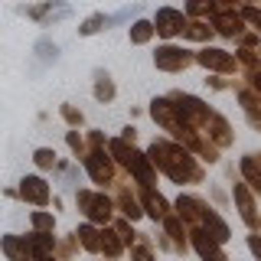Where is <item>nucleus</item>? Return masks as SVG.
<instances>
[{
  "label": "nucleus",
  "instance_id": "5",
  "mask_svg": "<svg viewBox=\"0 0 261 261\" xmlns=\"http://www.w3.org/2000/svg\"><path fill=\"white\" fill-rule=\"evenodd\" d=\"M85 170H88V176H92V183H98V186L114 183V157H111V150L92 147V150L85 153Z\"/></svg>",
  "mask_w": 261,
  "mask_h": 261
},
{
  "label": "nucleus",
  "instance_id": "6",
  "mask_svg": "<svg viewBox=\"0 0 261 261\" xmlns=\"http://www.w3.org/2000/svg\"><path fill=\"white\" fill-rule=\"evenodd\" d=\"M196 62H199L202 69L216 72V75H232V72H239L235 56L228 53V49H219V46H202L199 53H196Z\"/></svg>",
  "mask_w": 261,
  "mask_h": 261
},
{
  "label": "nucleus",
  "instance_id": "16",
  "mask_svg": "<svg viewBox=\"0 0 261 261\" xmlns=\"http://www.w3.org/2000/svg\"><path fill=\"white\" fill-rule=\"evenodd\" d=\"M27 245L33 251V261H49L56 251V235L53 232H39V228H33L27 235Z\"/></svg>",
  "mask_w": 261,
  "mask_h": 261
},
{
  "label": "nucleus",
  "instance_id": "44",
  "mask_svg": "<svg viewBox=\"0 0 261 261\" xmlns=\"http://www.w3.org/2000/svg\"><path fill=\"white\" fill-rule=\"evenodd\" d=\"M255 232H261V222H258V228H255Z\"/></svg>",
  "mask_w": 261,
  "mask_h": 261
},
{
  "label": "nucleus",
  "instance_id": "14",
  "mask_svg": "<svg viewBox=\"0 0 261 261\" xmlns=\"http://www.w3.org/2000/svg\"><path fill=\"white\" fill-rule=\"evenodd\" d=\"M206 206H209V202H202L199 196H186V193L176 196V216L183 219L190 228H196V225L202 222V216H206Z\"/></svg>",
  "mask_w": 261,
  "mask_h": 261
},
{
  "label": "nucleus",
  "instance_id": "13",
  "mask_svg": "<svg viewBox=\"0 0 261 261\" xmlns=\"http://www.w3.org/2000/svg\"><path fill=\"white\" fill-rule=\"evenodd\" d=\"M16 193H20L23 202H33V206H49V199H53V190L43 176H23Z\"/></svg>",
  "mask_w": 261,
  "mask_h": 261
},
{
  "label": "nucleus",
  "instance_id": "19",
  "mask_svg": "<svg viewBox=\"0 0 261 261\" xmlns=\"http://www.w3.org/2000/svg\"><path fill=\"white\" fill-rule=\"evenodd\" d=\"M141 206H144V216H150V219H163L170 212V202L163 199V196L153 190V186H144V193H141Z\"/></svg>",
  "mask_w": 261,
  "mask_h": 261
},
{
  "label": "nucleus",
  "instance_id": "2",
  "mask_svg": "<svg viewBox=\"0 0 261 261\" xmlns=\"http://www.w3.org/2000/svg\"><path fill=\"white\" fill-rule=\"evenodd\" d=\"M108 150H111L114 163H121V167H124V170H127V173L134 176L141 186H153V183H157V167L150 163V157H147V153L137 150L134 141L114 137V141H108Z\"/></svg>",
  "mask_w": 261,
  "mask_h": 261
},
{
  "label": "nucleus",
  "instance_id": "42",
  "mask_svg": "<svg viewBox=\"0 0 261 261\" xmlns=\"http://www.w3.org/2000/svg\"><path fill=\"white\" fill-rule=\"evenodd\" d=\"M121 137H124V141H134V137H137V130H134V127H124V134H121Z\"/></svg>",
  "mask_w": 261,
  "mask_h": 261
},
{
  "label": "nucleus",
  "instance_id": "23",
  "mask_svg": "<svg viewBox=\"0 0 261 261\" xmlns=\"http://www.w3.org/2000/svg\"><path fill=\"white\" fill-rule=\"evenodd\" d=\"M242 179L255 193H261V153H245L242 157Z\"/></svg>",
  "mask_w": 261,
  "mask_h": 261
},
{
  "label": "nucleus",
  "instance_id": "26",
  "mask_svg": "<svg viewBox=\"0 0 261 261\" xmlns=\"http://www.w3.org/2000/svg\"><path fill=\"white\" fill-rule=\"evenodd\" d=\"M219 10V0H186V16L190 20H212Z\"/></svg>",
  "mask_w": 261,
  "mask_h": 261
},
{
  "label": "nucleus",
  "instance_id": "1",
  "mask_svg": "<svg viewBox=\"0 0 261 261\" xmlns=\"http://www.w3.org/2000/svg\"><path fill=\"white\" fill-rule=\"evenodd\" d=\"M147 157H150V163L160 173H167L173 179V183H202V179H206L196 153L190 147H183L179 141H153L147 147Z\"/></svg>",
  "mask_w": 261,
  "mask_h": 261
},
{
  "label": "nucleus",
  "instance_id": "28",
  "mask_svg": "<svg viewBox=\"0 0 261 261\" xmlns=\"http://www.w3.org/2000/svg\"><path fill=\"white\" fill-rule=\"evenodd\" d=\"M101 251L108 258H121V251H124V242H121L118 228H101Z\"/></svg>",
  "mask_w": 261,
  "mask_h": 261
},
{
  "label": "nucleus",
  "instance_id": "41",
  "mask_svg": "<svg viewBox=\"0 0 261 261\" xmlns=\"http://www.w3.org/2000/svg\"><path fill=\"white\" fill-rule=\"evenodd\" d=\"M206 85H212V88H225V82H222V79H206Z\"/></svg>",
  "mask_w": 261,
  "mask_h": 261
},
{
  "label": "nucleus",
  "instance_id": "18",
  "mask_svg": "<svg viewBox=\"0 0 261 261\" xmlns=\"http://www.w3.org/2000/svg\"><path fill=\"white\" fill-rule=\"evenodd\" d=\"M0 251L7 255V261H33V251L23 235H0Z\"/></svg>",
  "mask_w": 261,
  "mask_h": 261
},
{
  "label": "nucleus",
  "instance_id": "29",
  "mask_svg": "<svg viewBox=\"0 0 261 261\" xmlns=\"http://www.w3.org/2000/svg\"><path fill=\"white\" fill-rule=\"evenodd\" d=\"M101 30H108V13H92L79 27V36H95V33H101Z\"/></svg>",
  "mask_w": 261,
  "mask_h": 261
},
{
  "label": "nucleus",
  "instance_id": "43",
  "mask_svg": "<svg viewBox=\"0 0 261 261\" xmlns=\"http://www.w3.org/2000/svg\"><path fill=\"white\" fill-rule=\"evenodd\" d=\"M235 4H242V0H219V7H235Z\"/></svg>",
  "mask_w": 261,
  "mask_h": 261
},
{
  "label": "nucleus",
  "instance_id": "17",
  "mask_svg": "<svg viewBox=\"0 0 261 261\" xmlns=\"http://www.w3.org/2000/svg\"><path fill=\"white\" fill-rule=\"evenodd\" d=\"M206 137H209V141L219 147V150H222V147H228V144L235 141L232 124H228V121H225L219 111H212V118H209V124H206Z\"/></svg>",
  "mask_w": 261,
  "mask_h": 261
},
{
  "label": "nucleus",
  "instance_id": "20",
  "mask_svg": "<svg viewBox=\"0 0 261 261\" xmlns=\"http://www.w3.org/2000/svg\"><path fill=\"white\" fill-rule=\"evenodd\" d=\"M72 235L79 239V248L92 251V255H98V251H101V228H98L95 222H85V225H79Z\"/></svg>",
  "mask_w": 261,
  "mask_h": 261
},
{
  "label": "nucleus",
  "instance_id": "33",
  "mask_svg": "<svg viewBox=\"0 0 261 261\" xmlns=\"http://www.w3.org/2000/svg\"><path fill=\"white\" fill-rule=\"evenodd\" d=\"M30 222H33V228H39V232H53L56 228V219L49 216V212H33Z\"/></svg>",
  "mask_w": 261,
  "mask_h": 261
},
{
  "label": "nucleus",
  "instance_id": "34",
  "mask_svg": "<svg viewBox=\"0 0 261 261\" xmlns=\"http://www.w3.org/2000/svg\"><path fill=\"white\" fill-rule=\"evenodd\" d=\"M114 228H118V235H121V242H124V245H130V242H134V228H130V219L124 216V219H118V222H114Z\"/></svg>",
  "mask_w": 261,
  "mask_h": 261
},
{
  "label": "nucleus",
  "instance_id": "7",
  "mask_svg": "<svg viewBox=\"0 0 261 261\" xmlns=\"http://www.w3.org/2000/svg\"><path fill=\"white\" fill-rule=\"evenodd\" d=\"M16 13L36 20L39 27H53V23L72 16V7L69 4H59V0H43V4H36V7H16Z\"/></svg>",
  "mask_w": 261,
  "mask_h": 261
},
{
  "label": "nucleus",
  "instance_id": "45",
  "mask_svg": "<svg viewBox=\"0 0 261 261\" xmlns=\"http://www.w3.org/2000/svg\"><path fill=\"white\" fill-rule=\"evenodd\" d=\"M49 261H53V258H49Z\"/></svg>",
  "mask_w": 261,
  "mask_h": 261
},
{
  "label": "nucleus",
  "instance_id": "4",
  "mask_svg": "<svg viewBox=\"0 0 261 261\" xmlns=\"http://www.w3.org/2000/svg\"><path fill=\"white\" fill-rule=\"evenodd\" d=\"M193 62H196V53H186L183 46H173V43H163L153 53V65L160 72H186Z\"/></svg>",
  "mask_w": 261,
  "mask_h": 261
},
{
  "label": "nucleus",
  "instance_id": "38",
  "mask_svg": "<svg viewBox=\"0 0 261 261\" xmlns=\"http://www.w3.org/2000/svg\"><path fill=\"white\" fill-rule=\"evenodd\" d=\"M92 147H108V141H105L101 130H88V150H92Z\"/></svg>",
  "mask_w": 261,
  "mask_h": 261
},
{
  "label": "nucleus",
  "instance_id": "25",
  "mask_svg": "<svg viewBox=\"0 0 261 261\" xmlns=\"http://www.w3.org/2000/svg\"><path fill=\"white\" fill-rule=\"evenodd\" d=\"M92 92H95V98L98 101H114V95H118V88H114V82H111V75L105 69H95V85H92Z\"/></svg>",
  "mask_w": 261,
  "mask_h": 261
},
{
  "label": "nucleus",
  "instance_id": "22",
  "mask_svg": "<svg viewBox=\"0 0 261 261\" xmlns=\"http://www.w3.org/2000/svg\"><path fill=\"white\" fill-rule=\"evenodd\" d=\"M196 228H206L212 239H216V242H222V245L228 242V225L222 222V216H219V212L212 209V206H206V216H202V222L196 225Z\"/></svg>",
  "mask_w": 261,
  "mask_h": 261
},
{
  "label": "nucleus",
  "instance_id": "15",
  "mask_svg": "<svg viewBox=\"0 0 261 261\" xmlns=\"http://www.w3.org/2000/svg\"><path fill=\"white\" fill-rule=\"evenodd\" d=\"M160 222H163V235L170 239L173 251H186V248H190V239H186V235H190V225H186L176 212H167Z\"/></svg>",
  "mask_w": 261,
  "mask_h": 261
},
{
  "label": "nucleus",
  "instance_id": "9",
  "mask_svg": "<svg viewBox=\"0 0 261 261\" xmlns=\"http://www.w3.org/2000/svg\"><path fill=\"white\" fill-rule=\"evenodd\" d=\"M209 23H212V30H216L219 36H225V39H239L245 33V16L235 10V7H219Z\"/></svg>",
  "mask_w": 261,
  "mask_h": 261
},
{
  "label": "nucleus",
  "instance_id": "8",
  "mask_svg": "<svg viewBox=\"0 0 261 261\" xmlns=\"http://www.w3.org/2000/svg\"><path fill=\"white\" fill-rule=\"evenodd\" d=\"M150 118L157 121L163 130H170V137H173V141L179 137V130H183V127H190V124H183V121H179L176 105H173V98H170V95L153 98V101H150Z\"/></svg>",
  "mask_w": 261,
  "mask_h": 261
},
{
  "label": "nucleus",
  "instance_id": "12",
  "mask_svg": "<svg viewBox=\"0 0 261 261\" xmlns=\"http://www.w3.org/2000/svg\"><path fill=\"white\" fill-rule=\"evenodd\" d=\"M190 245L202 261H228V255L222 251V242H216L206 228H190Z\"/></svg>",
  "mask_w": 261,
  "mask_h": 261
},
{
  "label": "nucleus",
  "instance_id": "40",
  "mask_svg": "<svg viewBox=\"0 0 261 261\" xmlns=\"http://www.w3.org/2000/svg\"><path fill=\"white\" fill-rule=\"evenodd\" d=\"M239 43H242V46H251V49H255V46H258V36H255V33H242V36H239Z\"/></svg>",
  "mask_w": 261,
  "mask_h": 261
},
{
  "label": "nucleus",
  "instance_id": "3",
  "mask_svg": "<svg viewBox=\"0 0 261 261\" xmlns=\"http://www.w3.org/2000/svg\"><path fill=\"white\" fill-rule=\"evenodd\" d=\"M75 206L82 209V216L95 225H108L111 216H114V199L105 193H95V190H79L75 193Z\"/></svg>",
  "mask_w": 261,
  "mask_h": 261
},
{
  "label": "nucleus",
  "instance_id": "21",
  "mask_svg": "<svg viewBox=\"0 0 261 261\" xmlns=\"http://www.w3.org/2000/svg\"><path fill=\"white\" fill-rule=\"evenodd\" d=\"M114 206H118L121 212H124V216L130 219V222H137V219L144 216V206H141V199H137V196L130 193L127 186H121V190H118V196H114Z\"/></svg>",
  "mask_w": 261,
  "mask_h": 261
},
{
  "label": "nucleus",
  "instance_id": "10",
  "mask_svg": "<svg viewBox=\"0 0 261 261\" xmlns=\"http://www.w3.org/2000/svg\"><path fill=\"white\" fill-rule=\"evenodd\" d=\"M190 23V16L183 10H173V7H160L153 13V27H157V36L163 39H173V36H183V27Z\"/></svg>",
  "mask_w": 261,
  "mask_h": 261
},
{
  "label": "nucleus",
  "instance_id": "37",
  "mask_svg": "<svg viewBox=\"0 0 261 261\" xmlns=\"http://www.w3.org/2000/svg\"><path fill=\"white\" fill-rule=\"evenodd\" d=\"M245 79H248V88L261 98V65H255L251 72H245Z\"/></svg>",
  "mask_w": 261,
  "mask_h": 261
},
{
  "label": "nucleus",
  "instance_id": "31",
  "mask_svg": "<svg viewBox=\"0 0 261 261\" xmlns=\"http://www.w3.org/2000/svg\"><path fill=\"white\" fill-rule=\"evenodd\" d=\"M33 160H36L39 170H53L56 167V150H53V147H39V150L33 153Z\"/></svg>",
  "mask_w": 261,
  "mask_h": 261
},
{
  "label": "nucleus",
  "instance_id": "27",
  "mask_svg": "<svg viewBox=\"0 0 261 261\" xmlns=\"http://www.w3.org/2000/svg\"><path fill=\"white\" fill-rule=\"evenodd\" d=\"M153 36H157L153 20H134V23H130V43H134V46H147Z\"/></svg>",
  "mask_w": 261,
  "mask_h": 261
},
{
  "label": "nucleus",
  "instance_id": "11",
  "mask_svg": "<svg viewBox=\"0 0 261 261\" xmlns=\"http://www.w3.org/2000/svg\"><path fill=\"white\" fill-rule=\"evenodd\" d=\"M232 199H235V209H239L242 222L248 225V228H258L261 216H258V206H255V190H251L248 183H235V190H232Z\"/></svg>",
  "mask_w": 261,
  "mask_h": 261
},
{
  "label": "nucleus",
  "instance_id": "24",
  "mask_svg": "<svg viewBox=\"0 0 261 261\" xmlns=\"http://www.w3.org/2000/svg\"><path fill=\"white\" fill-rule=\"evenodd\" d=\"M212 36H216V30L206 20H190L183 27V39H190V43H209Z\"/></svg>",
  "mask_w": 261,
  "mask_h": 261
},
{
  "label": "nucleus",
  "instance_id": "35",
  "mask_svg": "<svg viewBox=\"0 0 261 261\" xmlns=\"http://www.w3.org/2000/svg\"><path fill=\"white\" fill-rule=\"evenodd\" d=\"M130 261H157V258H153V251L144 242H137V245H130Z\"/></svg>",
  "mask_w": 261,
  "mask_h": 261
},
{
  "label": "nucleus",
  "instance_id": "30",
  "mask_svg": "<svg viewBox=\"0 0 261 261\" xmlns=\"http://www.w3.org/2000/svg\"><path fill=\"white\" fill-rule=\"evenodd\" d=\"M36 59H39V62H46V65H49V62H56V59H59V46H56L49 36L36 39Z\"/></svg>",
  "mask_w": 261,
  "mask_h": 261
},
{
  "label": "nucleus",
  "instance_id": "32",
  "mask_svg": "<svg viewBox=\"0 0 261 261\" xmlns=\"http://www.w3.org/2000/svg\"><path fill=\"white\" fill-rule=\"evenodd\" d=\"M59 114L65 118V124H69V127H82V124H85V114H82L79 108H72V105H62Z\"/></svg>",
  "mask_w": 261,
  "mask_h": 261
},
{
  "label": "nucleus",
  "instance_id": "36",
  "mask_svg": "<svg viewBox=\"0 0 261 261\" xmlns=\"http://www.w3.org/2000/svg\"><path fill=\"white\" fill-rule=\"evenodd\" d=\"M65 144H69V147H72L75 153H82V157L88 153V147H85V141L79 137V130H69V134H65Z\"/></svg>",
  "mask_w": 261,
  "mask_h": 261
},
{
  "label": "nucleus",
  "instance_id": "39",
  "mask_svg": "<svg viewBox=\"0 0 261 261\" xmlns=\"http://www.w3.org/2000/svg\"><path fill=\"white\" fill-rule=\"evenodd\" d=\"M248 251L261 261V232H258V235H248Z\"/></svg>",
  "mask_w": 261,
  "mask_h": 261
}]
</instances>
